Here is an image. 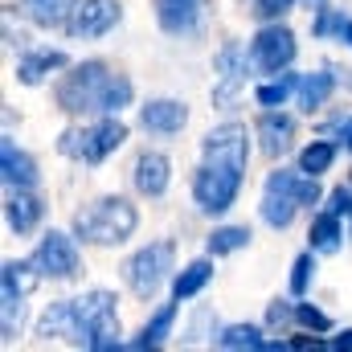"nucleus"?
Wrapping results in <instances>:
<instances>
[{
  "instance_id": "1",
  "label": "nucleus",
  "mask_w": 352,
  "mask_h": 352,
  "mask_svg": "<svg viewBox=\"0 0 352 352\" xmlns=\"http://www.w3.org/2000/svg\"><path fill=\"white\" fill-rule=\"evenodd\" d=\"M246 173V127L226 123L205 135V168L192 180V197L205 213H226Z\"/></svg>"
},
{
  "instance_id": "2",
  "label": "nucleus",
  "mask_w": 352,
  "mask_h": 352,
  "mask_svg": "<svg viewBox=\"0 0 352 352\" xmlns=\"http://www.w3.org/2000/svg\"><path fill=\"white\" fill-rule=\"evenodd\" d=\"M135 221L140 217L123 197H102L87 213L74 217V230H78V238H87L94 246H119V242H127L135 234Z\"/></svg>"
},
{
  "instance_id": "3",
  "label": "nucleus",
  "mask_w": 352,
  "mask_h": 352,
  "mask_svg": "<svg viewBox=\"0 0 352 352\" xmlns=\"http://www.w3.org/2000/svg\"><path fill=\"white\" fill-rule=\"evenodd\" d=\"M115 78H119V74H111L102 62H87V66H78L74 74H66V78L58 82V107L70 111V115H82V111H107Z\"/></svg>"
},
{
  "instance_id": "4",
  "label": "nucleus",
  "mask_w": 352,
  "mask_h": 352,
  "mask_svg": "<svg viewBox=\"0 0 352 352\" xmlns=\"http://www.w3.org/2000/svg\"><path fill=\"white\" fill-rule=\"evenodd\" d=\"M74 344L87 349H115L119 344V320H115V295L90 291L74 299Z\"/></svg>"
},
{
  "instance_id": "5",
  "label": "nucleus",
  "mask_w": 352,
  "mask_h": 352,
  "mask_svg": "<svg viewBox=\"0 0 352 352\" xmlns=\"http://www.w3.org/2000/svg\"><path fill=\"white\" fill-rule=\"evenodd\" d=\"M123 140H127V127H123L119 119H102V123H94V127H70V131L58 140V148H62L66 156H74V160L98 164V160H107Z\"/></svg>"
},
{
  "instance_id": "6",
  "label": "nucleus",
  "mask_w": 352,
  "mask_h": 352,
  "mask_svg": "<svg viewBox=\"0 0 352 352\" xmlns=\"http://www.w3.org/2000/svg\"><path fill=\"white\" fill-rule=\"evenodd\" d=\"M299 205H303V180H299L295 173H274L270 180H266V188H263L266 226H274V230L291 226V217H295Z\"/></svg>"
},
{
  "instance_id": "7",
  "label": "nucleus",
  "mask_w": 352,
  "mask_h": 352,
  "mask_svg": "<svg viewBox=\"0 0 352 352\" xmlns=\"http://www.w3.org/2000/svg\"><path fill=\"white\" fill-rule=\"evenodd\" d=\"M164 270H173V242H156V246L140 250V254L127 263V283H131V291H135L140 299H148V295H156Z\"/></svg>"
},
{
  "instance_id": "8",
  "label": "nucleus",
  "mask_w": 352,
  "mask_h": 352,
  "mask_svg": "<svg viewBox=\"0 0 352 352\" xmlns=\"http://www.w3.org/2000/svg\"><path fill=\"white\" fill-rule=\"evenodd\" d=\"M123 16L119 0H78L70 21H66V33L70 37H102L107 29H115Z\"/></svg>"
},
{
  "instance_id": "9",
  "label": "nucleus",
  "mask_w": 352,
  "mask_h": 352,
  "mask_svg": "<svg viewBox=\"0 0 352 352\" xmlns=\"http://www.w3.org/2000/svg\"><path fill=\"white\" fill-rule=\"evenodd\" d=\"M29 263L37 266L41 274H50V278H70V274L78 270V250H74V242H70L66 234L50 230L45 242L37 246V254H33Z\"/></svg>"
},
{
  "instance_id": "10",
  "label": "nucleus",
  "mask_w": 352,
  "mask_h": 352,
  "mask_svg": "<svg viewBox=\"0 0 352 352\" xmlns=\"http://www.w3.org/2000/svg\"><path fill=\"white\" fill-rule=\"evenodd\" d=\"M37 274L33 263H4V336H12V320H21V299L37 287Z\"/></svg>"
},
{
  "instance_id": "11",
  "label": "nucleus",
  "mask_w": 352,
  "mask_h": 352,
  "mask_svg": "<svg viewBox=\"0 0 352 352\" xmlns=\"http://www.w3.org/2000/svg\"><path fill=\"white\" fill-rule=\"evenodd\" d=\"M156 16L168 33H197L209 16V0H156Z\"/></svg>"
},
{
  "instance_id": "12",
  "label": "nucleus",
  "mask_w": 352,
  "mask_h": 352,
  "mask_svg": "<svg viewBox=\"0 0 352 352\" xmlns=\"http://www.w3.org/2000/svg\"><path fill=\"white\" fill-rule=\"evenodd\" d=\"M295 58V37L283 29V25H270V29H263L258 37H254V62L263 66V70H283L287 62Z\"/></svg>"
},
{
  "instance_id": "13",
  "label": "nucleus",
  "mask_w": 352,
  "mask_h": 352,
  "mask_svg": "<svg viewBox=\"0 0 352 352\" xmlns=\"http://www.w3.org/2000/svg\"><path fill=\"white\" fill-rule=\"evenodd\" d=\"M144 127L148 131H160V135H173L180 131L184 123H188V111H184V102H173V98H156V102H148L144 107Z\"/></svg>"
},
{
  "instance_id": "14",
  "label": "nucleus",
  "mask_w": 352,
  "mask_h": 352,
  "mask_svg": "<svg viewBox=\"0 0 352 352\" xmlns=\"http://www.w3.org/2000/svg\"><path fill=\"white\" fill-rule=\"evenodd\" d=\"M217 70L226 74V82L213 90V102H217V107H226V102L238 94V87L246 82V54H242V50H234V45H230V50H221V54H217Z\"/></svg>"
},
{
  "instance_id": "15",
  "label": "nucleus",
  "mask_w": 352,
  "mask_h": 352,
  "mask_svg": "<svg viewBox=\"0 0 352 352\" xmlns=\"http://www.w3.org/2000/svg\"><path fill=\"white\" fill-rule=\"evenodd\" d=\"M0 168H4V180H8L12 188H33V184H37V164H33L25 152H16L12 140L0 144Z\"/></svg>"
},
{
  "instance_id": "16",
  "label": "nucleus",
  "mask_w": 352,
  "mask_h": 352,
  "mask_svg": "<svg viewBox=\"0 0 352 352\" xmlns=\"http://www.w3.org/2000/svg\"><path fill=\"white\" fill-rule=\"evenodd\" d=\"M135 188L148 192V197H160L168 188V160L160 152H144L135 160Z\"/></svg>"
},
{
  "instance_id": "17",
  "label": "nucleus",
  "mask_w": 352,
  "mask_h": 352,
  "mask_svg": "<svg viewBox=\"0 0 352 352\" xmlns=\"http://www.w3.org/2000/svg\"><path fill=\"white\" fill-rule=\"evenodd\" d=\"M258 135H263V152L266 156H283L287 148H291V135H295V123H291V115H263L258 119Z\"/></svg>"
},
{
  "instance_id": "18",
  "label": "nucleus",
  "mask_w": 352,
  "mask_h": 352,
  "mask_svg": "<svg viewBox=\"0 0 352 352\" xmlns=\"http://www.w3.org/2000/svg\"><path fill=\"white\" fill-rule=\"evenodd\" d=\"M78 0H21V12L37 25H66Z\"/></svg>"
},
{
  "instance_id": "19",
  "label": "nucleus",
  "mask_w": 352,
  "mask_h": 352,
  "mask_svg": "<svg viewBox=\"0 0 352 352\" xmlns=\"http://www.w3.org/2000/svg\"><path fill=\"white\" fill-rule=\"evenodd\" d=\"M37 221H41V201H37V197L16 192V197L8 201V226H12L16 234H29Z\"/></svg>"
},
{
  "instance_id": "20",
  "label": "nucleus",
  "mask_w": 352,
  "mask_h": 352,
  "mask_svg": "<svg viewBox=\"0 0 352 352\" xmlns=\"http://www.w3.org/2000/svg\"><path fill=\"white\" fill-rule=\"evenodd\" d=\"M58 66H66V54H58V50H41V54L25 58L16 74H21V82H29V87H33V82H41V78H45L50 70H58Z\"/></svg>"
},
{
  "instance_id": "21",
  "label": "nucleus",
  "mask_w": 352,
  "mask_h": 352,
  "mask_svg": "<svg viewBox=\"0 0 352 352\" xmlns=\"http://www.w3.org/2000/svg\"><path fill=\"white\" fill-rule=\"evenodd\" d=\"M336 217L340 213H324V217L311 221V250H320V254H336L340 250V221Z\"/></svg>"
},
{
  "instance_id": "22",
  "label": "nucleus",
  "mask_w": 352,
  "mask_h": 352,
  "mask_svg": "<svg viewBox=\"0 0 352 352\" xmlns=\"http://www.w3.org/2000/svg\"><path fill=\"white\" fill-rule=\"evenodd\" d=\"M37 332H41V336H74V299H70V303H54V307L41 316Z\"/></svg>"
},
{
  "instance_id": "23",
  "label": "nucleus",
  "mask_w": 352,
  "mask_h": 352,
  "mask_svg": "<svg viewBox=\"0 0 352 352\" xmlns=\"http://www.w3.org/2000/svg\"><path fill=\"white\" fill-rule=\"evenodd\" d=\"M336 87V78L328 74V70H320V74H307L303 82H299V98H303V107L307 111H316V107H324L328 102V94Z\"/></svg>"
},
{
  "instance_id": "24",
  "label": "nucleus",
  "mask_w": 352,
  "mask_h": 352,
  "mask_svg": "<svg viewBox=\"0 0 352 352\" xmlns=\"http://www.w3.org/2000/svg\"><path fill=\"white\" fill-rule=\"evenodd\" d=\"M209 278H213V266L205 263V258H201V263H188L180 270V278H176V299H192Z\"/></svg>"
},
{
  "instance_id": "25",
  "label": "nucleus",
  "mask_w": 352,
  "mask_h": 352,
  "mask_svg": "<svg viewBox=\"0 0 352 352\" xmlns=\"http://www.w3.org/2000/svg\"><path fill=\"white\" fill-rule=\"evenodd\" d=\"M250 242V230L246 226H221L209 234V254H234Z\"/></svg>"
},
{
  "instance_id": "26",
  "label": "nucleus",
  "mask_w": 352,
  "mask_h": 352,
  "mask_svg": "<svg viewBox=\"0 0 352 352\" xmlns=\"http://www.w3.org/2000/svg\"><path fill=\"white\" fill-rule=\"evenodd\" d=\"M173 320H176V307L168 303V307H160L156 316H152V324L144 328V336L135 340V349H156L164 336H168V328H173Z\"/></svg>"
},
{
  "instance_id": "27",
  "label": "nucleus",
  "mask_w": 352,
  "mask_h": 352,
  "mask_svg": "<svg viewBox=\"0 0 352 352\" xmlns=\"http://www.w3.org/2000/svg\"><path fill=\"white\" fill-rule=\"evenodd\" d=\"M217 344H221V349H266V340L258 336V328H250V324L226 328V332L217 336Z\"/></svg>"
},
{
  "instance_id": "28",
  "label": "nucleus",
  "mask_w": 352,
  "mask_h": 352,
  "mask_svg": "<svg viewBox=\"0 0 352 352\" xmlns=\"http://www.w3.org/2000/svg\"><path fill=\"white\" fill-rule=\"evenodd\" d=\"M332 160H336V148H332V144H311V148L299 156V168L307 176H320V173H328Z\"/></svg>"
},
{
  "instance_id": "29",
  "label": "nucleus",
  "mask_w": 352,
  "mask_h": 352,
  "mask_svg": "<svg viewBox=\"0 0 352 352\" xmlns=\"http://www.w3.org/2000/svg\"><path fill=\"white\" fill-rule=\"evenodd\" d=\"M291 90H295V78H291V74H283L278 82H266V87H258V102H263V107H283Z\"/></svg>"
},
{
  "instance_id": "30",
  "label": "nucleus",
  "mask_w": 352,
  "mask_h": 352,
  "mask_svg": "<svg viewBox=\"0 0 352 352\" xmlns=\"http://www.w3.org/2000/svg\"><path fill=\"white\" fill-rule=\"evenodd\" d=\"M311 270H316L311 254H299V258H295V274H291V291H295V295H303V291H307V283H311Z\"/></svg>"
},
{
  "instance_id": "31",
  "label": "nucleus",
  "mask_w": 352,
  "mask_h": 352,
  "mask_svg": "<svg viewBox=\"0 0 352 352\" xmlns=\"http://www.w3.org/2000/svg\"><path fill=\"white\" fill-rule=\"evenodd\" d=\"M295 320H299L303 328H311V332H328V328H332V320H328L324 311H316V307H295Z\"/></svg>"
},
{
  "instance_id": "32",
  "label": "nucleus",
  "mask_w": 352,
  "mask_h": 352,
  "mask_svg": "<svg viewBox=\"0 0 352 352\" xmlns=\"http://www.w3.org/2000/svg\"><path fill=\"white\" fill-rule=\"evenodd\" d=\"M287 8H291V0H254V12H258L263 21H278Z\"/></svg>"
},
{
  "instance_id": "33",
  "label": "nucleus",
  "mask_w": 352,
  "mask_h": 352,
  "mask_svg": "<svg viewBox=\"0 0 352 352\" xmlns=\"http://www.w3.org/2000/svg\"><path fill=\"white\" fill-rule=\"evenodd\" d=\"M291 316H295V307H291V303H270V311H266V324H270V328H278V324H287Z\"/></svg>"
},
{
  "instance_id": "34",
  "label": "nucleus",
  "mask_w": 352,
  "mask_h": 352,
  "mask_svg": "<svg viewBox=\"0 0 352 352\" xmlns=\"http://www.w3.org/2000/svg\"><path fill=\"white\" fill-rule=\"evenodd\" d=\"M336 29H340V33H344V29H349V25H344V21H340V16H336V12H324V16H320V21H316V33H336Z\"/></svg>"
},
{
  "instance_id": "35",
  "label": "nucleus",
  "mask_w": 352,
  "mask_h": 352,
  "mask_svg": "<svg viewBox=\"0 0 352 352\" xmlns=\"http://www.w3.org/2000/svg\"><path fill=\"white\" fill-rule=\"evenodd\" d=\"M332 213H352V192H344V188L332 192Z\"/></svg>"
},
{
  "instance_id": "36",
  "label": "nucleus",
  "mask_w": 352,
  "mask_h": 352,
  "mask_svg": "<svg viewBox=\"0 0 352 352\" xmlns=\"http://www.w3.org/2000/svg\"><path fill=\"white\" fill-rule=\"evenodd\" d=\"M287 349H324V344H320V340H311V336H299V340H291Z\"/></svg>"
},
{
  "instance_id": "37",
  "label": "nucleus",
  "mask_w": 352,
  "mask_h": 352,
  "mask_svg": "<svg viewBox=\"0 0 352 352\" xmlns=\"http://www.w3.org/2000/svg\"><path fill=\"white\" fill-rule=\"evenodd\" d=\"M336 349H340V352H352V332H344V336L336 340Z\"/></svg>"
},
{
  "instance_id": "38",
  "label": "nucleus",
  "mask_w": 352,
  "mask_h": 352,
  "mask_svg": "<svg viewBox=\"0 0 352 352\" xmlns=\"http://www.w3.org/2000/svg\"><path fill=\"white\" fill-rule=\"evenodd\" d=\"M340 135H344V144H349V148H352V119H349V123H344V127H340Z\"/></svg>"
},
{
  "instance_id": "39",
  "label": "nucleus",
  "mask_w": 352,
  "mask_h": 352,
  "mask_svg": "<svg viewBox=\"0 0 352 352\" xmlns=\"http://www.w3.org/2000/svg\"><path fill=\"white\" fill-rule=\"evenodd\" d=\"M344 37H349V41H352V25H349V29H344Z\"/></svg>"
}]
</instances>
